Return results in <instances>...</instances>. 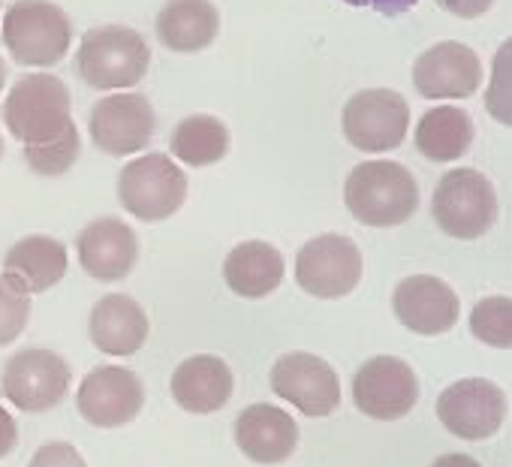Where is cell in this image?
<instances>
[{
    "label": "cell",
    "instance_id": "6da1fadb",
    "mask_svg": "<svg viewBox=\"0 0 512 467\" xmlns=\"http://www.w3.org/2000/svg\"><path fill=\"white\" fill-rule=\"evenodd\" d=\"M4 124L31 151L79 133L70 91L52 73H28L16 79L4 100Z\"/></svg>",
    "mask_w": 512,
    "mask_h": 467
},
{
    "label": "cell",
    "instance_id": "7a4b0ae2",
    "mask_svg": "<svg viewBox=\"0 0 512 467\" xmlns=\"http://www.w3.org/2000/svg\"><path fill=\"white\" fill-rule=\"evenodd\" d=\"M347 211L365 226H401L419 208V187L407 166L392 160L359 163L344 184Z\"/></svg>",
    "mask_w": 512,
    "mask_h": 467
},
{
    "label": "cell",
    "instance_id": "3957f363",
    "mask_svg": "<svg viewBox=\"0 0 512 467\" xmlns=\"http://www.w3.org/2000/svg\"><path fill=\"white\" fill-rule=\"evenodd\" d=\"M151 67L148 43L139 31L124 25H103L82 37L76 52V73L97 91L133 88Z\"/></svg>",
    "mask_w": 512,
    "mask_h": 467
},
{
    "label": "cell",
    "instance_id": "277c9868",
    "mask_svg": "<svg viewBox=\"0 0 512 467\" xmlns=\"http://www.w3.org/2000/svg\"><path fill=\"white\" fill-rule=\"evenodd\" d=\"M70 43L73 22L52 0H16L4 16V46L22 67H55Z\"/></svg>",
    "mask_w": 512,
    "mask_h": 467
},
{
    "label": "cell",
    "instance_id": "5b68a950",
    "mask_svg": "<svg viewBox=\"0 0 512 467\" xmlns=\"http://www.w3.org/2000/svg\"><path fill=\"white\" fill-rule=\"evenodd\" d=\"M187 199V175L166 154H145L118 172V202L127 214L157 223L181 211Z\"/></svg>",
    "mask_w": 512,
    "mask_h": 467
},
{
    "label": "cell",
    "instance_id": "8992f818",
    "mask_svg": "<svg viewBox=\"0 0 512 467\" xmlns=\"http://www.w3.org/2000/svg\"><path fill=\"white\" fill-rule=\"evenodd\" d=\"M437 226L452 239H479L497 220V193L479 169H449L431 199Z\"/></svg>",
    "mask_w": 512,
    "mask_h": 467
},
{
    "label": "cell",
    "instance_id": "52a82bcc",
    "mask_svg": "<svg viewBox=\"0 0 512 467\" xmlns=\"http://www.w3.org/2000/svg\"><path fill=\"white\" fill-rule=\"evenodd\" d=\"M341 127L347 142L365 154L395 151L407 139L410 106L398 91L389 88L359 91L347 100L341 112Z\"/></svg>",
    "mask_w": 512,
    "mask_h": 467
},
{
    "label": "cell",
    "instance_id": "ba28073f",
    "mask_svg": "<svg viewBox=\"0 0 512 467\" xmlns=\"http://www.w3.org/2000/svg\"><path fill=\"white\" fill-rule=\"evenodd\" d=\"M362 281V251L353 239L326 232L296 254V284L314 299L350 296Z\"/></svg>",
    "mask_w": 512,
    "mask_h": 467
},
{
    "label": "cell",
    "instance_id": "9c48e42d",
    "mask_svg": "<svg viewBox=\"0 0 512 467\" xmlns=\"http://www.w3.org/2000/svg\"><path fill=\"white\" fill-rule=\"evenodd\" d=\"M70 380L73 371L58 353L22 350L7 362L4 377H0V392L25 413H43L67 398Z\"/></svg>",
    "mask_w": 512,
    "mask_h": 467
},
{
    "label": "cell",
    "instance_id": "30bf717a",
    "mask_svg": "<svg viewBox=\"0 0 512 467\" xmlns=\"http://www.w3.org/2000/svg\"><path fill=\"white\" fill-rule=\"evenodd\" d=\"M437 419L461 440H485L506 419V395L497 383L467 377L452 383L437 398Z\"/></svg>",
    "mask_w": 512,
    "mask_h": 467
},
{
    "label": "cell",
    "instance_id": "8fae6325",
    "mask_svg": "<svg viewBox=\"0 0 512 467\" xmlns=\"http://www.w3.org/2000/svg\"><path fill=\"white\" fill-rule=\"evenodd\" d=\"M419 398V380L404 359L374 356L353 377L356 407L380 422H395L413 410Z\"/></svg>",
    "mask_w": 512,
    "mask_h": 467
},
{
    "label": "cell",
    "instance_id": "7c38bea8",
    "mask_svg": "<svg viewBox=\"0 0 512 467\" xmlns=\"http://www.w3.org/2000/svg\"><path fill=\"white\" fill-rule=\"evenodd\" d=\"M154 109L145 94H109L91 109V139L109 157H127L142 151L154 136Z\"/></svg>",
    "mask_w": 512,
    "mask_h": 467
},
{
    "label": "cell",
    "instance_id": "4fadbf2b",
    "mask_svg": "<svg viewBox=\"0 0 512 467\" xmlns=\"http://www.w3.org/2000/svg\"><path fill=\"white\" fill-rule=\"evenodd\" d=\"M76 404L91 425L121 428L139 416L145 404V386L139 374L124 365H100L82 380Z\"/></svg>",
    "mask_w": 512,
    "mask_h": 467
},
{
    "label": "cell",
    "instance_id": "5bb4252c",
    "mask_svg": "<svg viewBox=\"0 0 512 467\" xmlns=\"http://www.w3.org/2000/svg\"><path fill=\"white\" fill-rule=\"evenodd\" d=\"M272 389L278 398L296 404L305 416H329L341 404V383L329 362L314 353H287L272 368Z\"/></svg>",
    "mask_w": 512,
    "mask_h": 467
},
{
    "label": "cell",
    "instance_id": "9a60e30c",
    "mask_svg": "<svg viewBox=\"0 0 512 467\" xmlns=\"http://www.w3.org/2000/svg\"><path fill=\"white\" fill-rule=\"evenodd\" d=\"M413 85L428 100H464L482 85L479 55L464 43H437L416 58Z\"/></svg>",
    "mask_w": 512,
    "mask_h": 467
},
{
    "label": "cell",
    "instance_id": "2e32d148",
    "mask_svg": "<svg viewBox=\"0 0 512 467\" xmlns=\"http://www.w3.org/2000/svg\"><path fill=\"white\" fill-rule=\"evenodd\" d=\"M76 251H79V266L85 269V275L103 284H115L133 272L139 260V239L124 220L100 217L79 232Z\"/></svg>",
    "mask_w": 512,
    "mask_h": 467
},
{
    "label": "cell",
    "instance_id": "e0dca14e",
    "mask_svg": "<svg viewBox=\"0 0 512 467\" xmlns=\"http://www.w3.org/2000/svg\"><path fill=\"white\" fill-rule=\"evenodd\" d=\"M392 311L416 335H443L458 323V296L434 275L404 278L392 293Z\"/></svg>",
    "mask_w": 512,
    "mask_h": 467
},
{
    "label": "cell",
    "instance_id": "ac0fdd59",
    "mask_svg": "<svg viewBox=\"0 0 512 467\" xmlns=\"http://www.w3.org/2000/svg\"><path fill=\"white\" fill-rule=\"evenodd\" d=\"M235 443L256 464H281L299 446V425L275 404H250L235 419Z\"/></svg>",
    "mask_w": 512,
    "mask_h": 467
},
{
    "label": "cell",
    "instance_id": "d6986e66",
    "mask_svg": "<svg viewBox=\"0 0 512 467\" xmlns=\"http://www.w3.org/2000/svg\"><path fill=\"white\" fill-rule=\"evenodd\" d=\"M88 335L94 347L106 356H133L148 341V314L136 299L124 293H109L94 305Z\"/></svg>",
    "mask_w": 512,
    "mask_h": 467
},
{
    "label": "cell",
    "instance_id": "ffe728a7",
    "mask_svg": "<svg viewBox=\"0 0 512 467\" xmlns=\"http://www.w3.org/2000/svg\"><path fill=\"white\" fill-rule=\"evenodd\" d=\"M172 398L187 413H217L232 398V371L220 356H190L169 380Z\"/></svg>",
    "mask_w": 512,
    "mask_h": 467
},
{
    "label": "cell",
    "instance_id": "44dd1931",
    "mask_svg": "<svg viewBox=\"0 0 512 467\" xmlns=\"http://www.w3.org/2000/svg\"><path fill=\"white\" fill-rule=\"evenodd\" d=\"M70 266L67 245L52 236H28L4 257V275L28 296L46 293L64 281Z\"/></svg>",
    "mask_w": 512,
    "mask_h": 467
},
{
    "label": "cell",
    "instance_id": "7402d4cb",
    "mask_svg": "<svg viewBox=\"0 0 512 467\" xmlns=\"http://www.w3.org/2000/svg\"><path fill=\"white\" fill-rule=\"evenodd\" d=\"M284 254L269 242H241L223 260V281L241 299H266L284 281Z\"/></svg>",
    "mask_w": 512,
    "mask_h": 467
},
{
    "label": "cell",
    "instance_id": "603a6c76",
    "mask_svg": "<svg viewBox=\"0 0 512 467\" xmlns=\"http://www.w3.org/2000/svg\"><path fill=\"white\" fill-rule=\"evenodd\" d=\"M154 25H157V40L169 52L193 55L217 40L220 13L211 0H166Z\"/></svg>",
    "mask_w": 512,
    "mask_h": 467
},
{
    "label": "cell",
    "instance_id": "cb8c5ba5",
    "mask_svg": "<svg viewBox=\"0 0 512 467\" xmlns=\"http://www.w3.org/2000/svg\"><path fill=\"white\" fill-rule=\"evenodd\" d=\"M473 145V121L458 106L428 109L416 124V151L431 163H452Z\"/></svg>",
    "mask_w": 512,
    "mask_h": 467
},
{
    "label": "cell",
    "instance_id": "d4e9b609",
    "mask_svg": "<svg viewBox=\"0 0 512 467\" xmlns=\"http://www.w3.org/2000/svg\"><path fill=\"white\" fill-rule=\"evenodd\" d=\"M169 148L181 163L193 169L220 163L229 154V127L214 115H187L175 124Z\"/></svg>",
    "mask_w": 512,
    "mask_h": 467
},
{
    "label": "cell",
    "instance_id": "484cf974",
    "mask_svg": "<svg viewBox=\"0 0 512 467\" xmlns=\"http://www.w3.org/2000/svg\"><path fill=\"white\" fill-rule=\"evenodd\" d=\"M470 332L488 347L512 350V299L506 296L479 299L470 311Z\"/></svg>",
    "mask_w": 512,
    "mask_h": 467
},
{
    "label": "cell",
    "instance_id": "4316f807",
    "mask_svg": "<svg viewBox=\"0 0 512 467\" xmlns=\"http://www.w3.org/2000/svg\"><path fill=\"white\" fill-rule=\"evenodd\" d=\"M485 109L503 127H512V37L494 52L491 82L485 91Z\"/></svg>",
    "mask_w": 512,
    "mask_h": 467
},
{
    "label": "cell",
    "instance_id": "83f0119b",
    "mask_svg": "<svg viewBox=\"0 0 512 467\" xmlns=\"http://www.w3.org/2000/svg\"><path fill=\"white\" fill-rule=\"evenodd\" d=\"M31 317V296L22 293L4 272H0V347L13 344Z\"/></svg>",
    "mask_w": 512,
    "mask_h": 467
},
{
    "label": "cell",
    "instance_id": "f1b7e54d",
    "mask_svg": "<svg viewBox=\"0 0 512 467\" xmlns=\"http://www.w3.org/2000/svg\"><path fill=\"white\" fill-rule=\"evenodd\" d=\"M28 467H88V464H85L82 452H79L73 443H67V440H52V443H43V446L34 452V458H31Z\"/></svg>",
    "mask_w": 512,
    "mask_h": 467
},
{
    "label": "cell",
    "instance_id": "f546056e",
    "mask_svg": "<svg viewBox=\"0 0 512 467\" xmlns=\"http://www.w3.org/2000/svg\"><path fill=\"white\" fill-rule=\"evenodd\" d=\"M434 4L458 19H479L494 7V0H434Z\"/></svg>",
    "mask_w": 512,
    "mask_h": 467
},
{
    "label": "cell",
    "instance_id": "4dcf8cb0",
    "mask_svg": "<svg viewBox=\"0 0 512 467\" xmlns=\"http://www.w3.org/2000/svg\"><path fill=\"white\" fill-rule=\"evenodd\" d=\"M344 4H350V7H362V10H374V13H380V16L395 19V16L410 13V10L419 4V0H344Z\"/></svg>",
    "mask_w": 512,
    "mask_h": 467
},
{
    "label": "cell",
    "instance_id": "1f68e13d",
    "mask_svg": "<svg viewBox=\"0 0 512 467\" xmlns=\"http://www.w3.org/2000/svg\"><path fill=\"white\" fill-rule=\"evenodd\" d=\"M16 440H19L16 419L10 416V410H4V404H0V458L16 449Z\"/></svg>",
    "mask_w": 512,
    "mask_h": 467
},
{
    "label": "cell",
    "instance_id": "d6a6232c",
    "mask_svg": "<svg viewBox=\"0 0 512 467\" xmlns=\"http://www.w3.org/2000/svg\"><path fill=\"white\" fill-rule=\"evenodd\" d=\"M431 467H482L476 458L470 455H461V452H449V455H440Z\"/></svg>",
    "mask_w": 512,
    "mask_h": 467
},
{
    "label": "cell",
    "instance_id": "836d02e7",
    "mask_svg": "<svg viewBox=\"0 0 512 467\" xmlns=\"http://www.w3.org/2000/svg\"><path fill=\"white\" fill-rule=\"evenodd\" d=\"M4 82H7V64L0 58V91H4Z\"/></svg>",
    "mask_w": 512,
    "mask_h": 467
},
{
    "label": "cell",
    "instance_id": "e575fe53",
    "mask_svg": "<svg viewBox=\"0 0 512 467\" xmlns=\"http://www.w3.org/2000/svg\"><path fill=\"white\" fill-rule=\"evenodd\" d=\"M0 157H4V139H0Z\"/></svg>",
    "mask_w": 512,
    "mask_h": 467
}]
</instances>
